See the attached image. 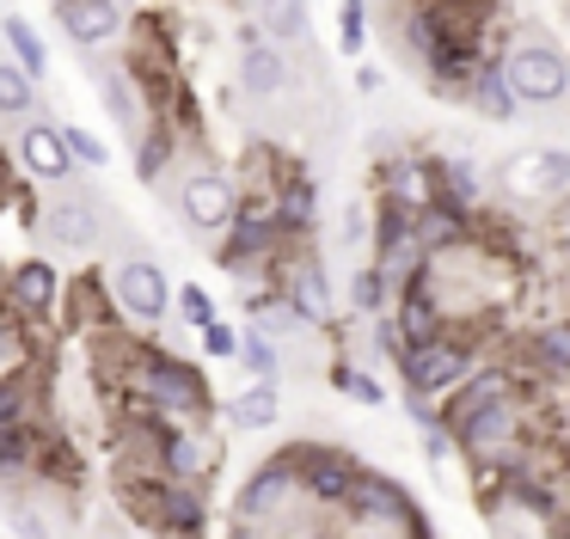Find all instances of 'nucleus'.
Masks as SVG:
<instances>
[{
  "label": "nucleus",
  "instance_id": "1",
  "mask_svg": "<svg viewBox=\"0 0 570 539\" xmlns=\"http://www.w3.org/2000/svg\"><path fill=\"white\" fill-rule=\"evenodd\" d=\"M503 80L521 110H552L570 98V56L540 31H521L503 43Z\"/></svg>",
  "mask_w": 570,
  "mask_h": 539
},
{
  "label": "nucleus",
  "instance_id": "2",
  "mask_svg": "<svg viewBox=\"0 0 570 539\" xmlns=\"http://www.w3.org/2000/svg\"><path fill=\"white\" fill-rule=\"evenodd\" d=\"M129 392H141V399L154 404L160 416H197L209 411V386H203V374L190 362H178V355L154 350V343H129Z\"/></svg>",
  "mask_w": 570,
  "mask_h": 539
},
{
  "label": "nucleus",
  "instance_id": "3",
  "mask_svg": "<svg viewBox=\"0 0 570 539\" xmlns=\"http://www.w3.org/2000/svg\"><path fill=\"white\" fill-rule=\"evenodd\" d=\"M497 190L509 203H564L570 196V147H528L497 166Z\"/></svg>",
  "mask_w": 570,
  "mask_h": 539
},
{
  "label": "nucleus",
  "instance_id": "4",
  "mask_svg": "<svg viewBox=\"0 0 570 539\" xmlns=\"http://www.w3.org/2000/svg\"><path fill=\"white\" fill-rule=\"evenodd\" d=\"M472 355H479V343H460L454 331H442L435 343L411 350L399 367H405V386L417 392V399H448V392L472 374Z\"/></svg>",
  "mask_w": 570,
  "mask_h": 539
},
{
  "label": "nucleus",
  "instance_id": "5",
  "mask_svg": "<svg viewBox=\"0 0 570 539\" xmlns=\"http://www.w3.org/2000/svg\"><path fill=\"white\" fill-rule=\"evenodd\" d=\"M111 301H117V318H136V325H160L166 306H173V282L154 257H124L111 270Z\"/></svg>",
  "mask_w": 570,
  "mask_h": 539
},
{
  "label": "nucleus",
  "instance_id": "6",
  "mask_svg": "<svg viewBox=\"0 0 570 539\" xmlns=\"http://www.w3.org/2000/svg\"><path fill=\"white\" fill-rule=\"evenodd\" d=\"M239 184L222 178V171H190L185 184H178V215L190 220L197 233H222L239 220Z\"/></svg>",
  "mask_w": 570,
  "mask_h": 539
},
{
  "label": "nucleus",
  "instance_id": "7",
  "mask_svg": "<svg viewBox=\"0 0 570 539\" xmlns=\"http://www.w3.org/2000/svg\"><path fill=\"white\" fill-rule=\"evenodd\" d=\"M295 472H301V490H307L313 502H350L362 465L350 460L344 448H320V441H307V448H295Z\"/></svg>",
  "mask_w": 570,
  "mask_h": 539
},
{
  "label": "nucleus",
  "instance_id": "8",
  "mask_svg": "<svg viewBox=\"0 0 570 539\" xmlns=\"http://www.w3.org/2000/svg\"><path fill=\"white\" fill-rule=\"evenodd\" d=\"M454 441L466 448V460H484V465L515 460V441H521V404H515V399H503V404H491V411H479L466 429H454Z\"/></svg>",
  "mask_w": 570,
  "mask_h": 539
},
{
  "label": "nucleus",
  "instance_id": "9",
  "mask_svg": "<svg viewBox=\"0 0 570 539\" xmlns=\"http://www.w3.org/2000/svg\"><path fill=\"white\" fill-rule=\"evenodd\" d=\"M43 233H50V245H68V252H92V245L105 239V208L92 190L80 196H56L50 208H43Z\"/></svg>",
  "mask_w": 570,
  "mask_h": 539
},
{
  "label": "nucleus",
  "instance_id": "10",
  "mask_svg": "<svg viewBox=\"0 0 570 539\" xmlns=\"http://www.w3.org/2000/svg\"><path fill=\"white\" fill-rule=\"evenodd\" d=\"M288 80H295L288 49H276V43H264L258 31H246V49H239V86H246V98L271 105V98L288 92Z\"/></svg>",
  "mask_w": 570,
  "mask_h": 539
},
{
  "label": "nucleus",
  "instance_id": "11",
  "mask_svg": "<svg viewBox=\"0 0 570 539\" xmlns=\"http://www.w3.org/2000/svg\"><path fill=\"white\" fill-rule=\"evenodd\" d=\"M503 399H515V380H509V367H479V374H466L454 392H448V404H442L448 435H454V429H466L479 411H491V404H503Z\"/></svg>",
  "mask_w": 570,
  "mask_h": 539
},
{
  "label": "nucleus",
  "instance_id": "12",
  "mask_svg": "<svg viewBox=\"0 0 570 539\" xmlns=\"http://www.w3.org/2000/svg\"><path fill=\"white\" fill-rule=\"evenodd\" d=\"M13 154H19V166H26L31 178H68V171H75V154H68L62 122H43V117L19 129Z\"/></svg>",
  "mask_w": 570,
  "mask_h": 539
},
{
  "label": "nucleus",
  "instance_id": "13",
  "mask_svg": "<svg viewBox=\"0 0 570 539\" xmlns=\"http://www.w3.org/2000/svg\"><path fill=\"white\" fill-rule=\"evenodd\" d=\"M344 509L356 514V521H368V527H386V521H411V527H417V509H411V497L393 484V478H381V472H362Z\"/></svg>",
  "mask_w": 570,
  "mask_h": 539
},
{
  "label": "nucleus",
  "instance_id": "14",
  "mask_svg": "<svg viewBox=\"0 0 570 539\" xmlns=\"http://www.w3.org/2000/svg\"><path fill=\"white\" fill-rule=\"evenodd\" d=\"M56 24H62L80 49H105L124 31V12H117L111 0H56Z\"/></svg>",
  "mask_w": 570,
  "mask_h": 539
},
{
  "label": "nucleus",
  "instance_id": "15",
  "mask_svg": "<svg viewBox=\"0 0 570 539\" xmlns=\"http://www.w3.org/2000/svg\"><path fill=\"white\" fill-rule=\"evenodd\" d=\"M7 301H13V318H43L62 301V282H56V270L43 257H31V264H19L7 276Z\"/></svg>",
  "mask_w": 570,
  "mask_h": 539
},
{
  "label": "nucleus",
  "instance_id": "16",
  "mask_svg": "<svg viewBox=\"0 0 570 539\" xmlns=\"http://www.w3.org/2000/svg\"><path fill=\"white\" fill-rule=\"evenodd\" d=\"M295 490H301L295 453H283V460H271V465H264V472L246 484V497H239V514H246V521H264V514H276L288 497H295Z\"/></svg>",
  "mask_w": 570,
  "mask_h": 539
},
{
  "label": "nucleus",
  "instance_id": "17",
  "mask_svg": "<svg viewBox=\"0 0 570 539\" xmlns=\"http://www.w3.org/2000/svg\"><path fill=\"white\" fill-rule=\"evenodd\" d=\"M215 448L209 435H197V429H173L160 448V478H178V484H203V472H209Z\"/></svg>",
  "mask_w": 570,
  "mask_h": 539
},
{
  "label": "nucleus",
  "instance_id": "18",
  "mask_svg": "<svg viewBox=\"0 0 570 539\" xmlns=\"http://www.w3.org/2000/svg\"><path fill=\"white\" fill-rule=\"evenodd\" d=\"M283 416V380H252L246 392L227 399V423L234 429H271Z\"/></svg>",
  "mask_w": 570,
  "mask_h": 539
},
{
  "label": "nucleus",
  "instance_id": "19",
  "mask_svg": "<svg viewBox=\"0 0 570 539\" xmlns=\"http://www.w3.org/2000/svg\"><path fill=\"white\" fill-rule=\"evenodd\" d=\"M283 301L295 306V313L307 318V325H325V318H332V276H325V270L307 257V264H301L295 276H288Z\"/></svg>",
  "mask_w": 570,
  "mask_h": 539
},
{
  "label": "nucleus",
  "instance_id": "20",
  "mask_svg": "<svg viewBox=\"0 0 570 539\" xmlns=\"http://www.w3.org/2000/svg\"><path fill=\"white\" fill-rule=\"evenodd\" d=\"M466 105L479 110L484 122H509V117H515V110H521L515 98H509V80H503V56H491V61H484L479 74H472V86H466Z\"/></svg>",
  "mask_w": 570,
  "mask_h": 539
},
{
  "label": "nucleus",
  "instance_id": "21",
  "mask_svg": "<svg viewBox=\"0 0 570 539\" xmlns=\"http://www.w3.org/2000/svg\"><path fill=\"white\" fill-rule=\"evenodd\" d=\"M0 37H7V49H13V68L19 74H31V80L50 74V49H43V37H38V24H31V19L7 12V19H0Z\"/></svg>",
  "mask_w": 570,
  "mask_h": 539
},
{
  "label": "nucleus",
  "instance_id": "22",
  "mask_svg": "<svg viewBox=\"0 0 570 539\" xmlns=\"http://www.w3.org/2000/svg\"><path fill=\"white\" fill-rule=\"evenodd\" d=\"M313 215H320V203H313V178H301V171H295V178L276 190L271 220H276V233H307Z\"/></svg>",
  "mask_w": 570,
  "mask_h": 539
},
{
  "label": "nucleus",
  "instance_id": "23",
  "mask_svg": "<svg viewBox=\"0 0 570 539\" xmlns=\"http://www.w3.org/2000/svg\"><path fill=\"white\" fill-rule=\"evenodd\" d=\"M38 80L19 74L13 61H0V122H38Z\"/></svg>",
  "mask_w": 570,
  "mask_h": 539
},
{
  "label": "nucleus",
  "instance_id": "24",
  "mask_svg": "<svg viewBox=\"0 0 570 539\" xmlns=\"http://www.w3.org/2000/svg\"><path fill=\"white\" fill-rule=\"evenodd\" d=\"M258 37L276 43V49L301 43V37H307V7H301V0H264L258 7Z\"/></svg>",
  "mask_w": 570,
  "mask_h": 539
},
{
  "label": "nucleus",
  "instance_id": "25",
  "mask_svg": "<svg viewBox=\"0 0 570 539\" xmlns=\"http://www.w3.org/2000/svg\"><path fill=\"white\" fill-rule=\"evenodd\" d=\"M111 313H117L111 282L87 276V282H75V288H68V325H105Z\"/></svg>",
  "mask_w": 570,
  "mask_h": 539
},
{
  "label": "nucleus",
  "instance_id": "26",
  "mask_svg": "<svg viewBox=\"0 0 570 539\" xmlns=\"http://www.w3.org/2000/svg\"><path fill=\"white\" fill-rule=\"evenodd\" d=\"M99 92H105V105H111L117 129H141V86L129 80L124 68H105L99 74Z\"/></svg>",
  "mask_w": 570,
  "mask_h": 539
},
{
  "label": "nucleus",
  "instance_id": "27",
  "mask_svg": "<svg viewBox=\"0 0 570 539\" xmlns=\"http://www.w3.org/2000/svg\"><path fill=\"white\" fill-rule=\"evenodd\" d=\"M386 301H393V282L381 276V270H356V282H350V313L356 318H386Z\"/></svg>",
  "mask_w": 570,
  "mask_h": 539
},
{
  "label": "nucleus",
  "instance_id": "28",
  "mask_svg": "<svg viewBox=\"0 0 570 539\" xmlns=\"http://www.w3.org/2000/svg\"><path fill=\"white\" fill-rule=\"evenodd\" d=\"M38 429H0V478H13V472H31L38 465Z\"/></svg>",
  "mask_w": 570,
  "mask_h": 539
},
{
  "label": "nucleus",
  "instance_id": "29",
  "mask_svg": "<svg viewBox=\"0 0 570 539\" xmlns=\"http://www.w3.org/2000/svg\"><path fill=\"white\" fill-rule=\"evenodd\" d=\"M31 367H19V374H7L0 380V429H26V416H31Z\"/></svg>",
  "mask_w": 570,
  "mask_h": 539
},
{
  "label": "nucleus",
  "instance_id": "30",
  "mask_svg": "<svg viewBox=\"0 0 570 539\" xmlns=\"http://www.w3.org/2000/svg\"><path fill=\"white\" fill-rule=\"evenodd\" d=\"M178 135H173V122H154V129H141V154H136V171L141 178H160L166 171V159L178 154Z\"/></svg>",
  "mask_w": 570,
  "mask_h": 539
},
{
  "label": "nucleus",
  "instance_id": "31",
  "mask_svg": "<svg viewBox=\"0 0 570 539\" xmlns=\"http://www.w3.org/2000/svg\"><path fill=\"white\" fill-rule=\"evenodd\" d=\"M533 355H540L552 374H570V318H552V325L533 331Z\"/></svg>",
  "mask_w": 570,
  "mask_h": 539
},
{
  "label": "nucleus",
  "instance_id": "32",
  "mask_svg": "<svg viewBox=\"0 0 570 539\" xmlns=\"http://www.w3.org/2000/svg\"><path fill=\"white\" fill-rule=\"evenodd\" d=\"M332 386L344 392V399H356V404H374V411L386 404L381 374H362V367H350V362H337V367H332Z\"/></svg>",
  "mask_w": 570,
  "mask_h": 539
},
{
  "label": "nucleus",
  "instance_id": "33",
  "mask_svg": "<svg viewBox=\"0 0 570 539\" xmlns=\"http://www.w3.org/2000/svg\"><path fill=\"white\" fill-rule=\"evenodd\" d=\"M62 135H68V154H75L80 166H92V171H105V166H111V147H105L92 129H80V122H62Z\"/></svg>",
  "mask_w": 570,
  "mask_h": 539
},
{
  "label": "nucleus",
  "instance_id": "34",
  "mask_svg": "<svg viewBox=\"0 0 570 539\" xmlns=\"http://www.w3.org/2000/svg\"><path fill=\"white\" fill-rule=\"evenodd\" d=\"M239 362H246L258 380H283V355H276L271 337H258V331H246V350H239Z\"/></svg>",
  "mask_w": 570,
  "mask_h": 539
},
{
  "label": "nucleus",
  "instance_id": "35",
  "mask_svg": "<svg viewBox=\"0 0 570 539\" xmlns=\"http://www.w3.org/2000/svg\"><path fill=\"white\" fill-rule=\"evenodd\" d=\"M337 37H344V56H362V49H368V12H362V0H350V7L337 12Z\"/></svg>",
  "mask_w": 570,
  "mask_h": 539
},
{
  "label": "nucleus",
  "instance_id": "36",
  "mask_svg": "<svg viewBox=\"0 0 570 539\" xmlns=\"http://www.w3.org/2000/svg\"><path fill=\"white\" fill-rule=\"evenodd\" d=\"M178 313H185V325H197V331L215 325V306H209V294H203L197 282H185V288H178Z\"/></svg>",
  "mask_w": 570,
  "mask_h": 539
},
{
  "label": "nucleus",
  "instance_id": "37",
  "mask_svg": "<svg viewBox=\"0 0 570 539\" xmlns=\"http://www.w3.org/2000/svg\"><path fill=\"white\" fill-rule=\"evenodd\" d=\"M203 350H209V355H215V362H234V355H239V350H246V337H239V331H234V325H222V318H215V325H209V331H203Z\"/></svg>",
  "mask_w": 570,
  "mask_h": 539
},
{
  "label": "nucleus",
  "instance_id": "38",
  "mask_svg": "<svg viewBox=\"0 0 570 539\" xmlns=\"http://www.w3.org/2000/svg\"><path fill=\"white\" fill-rule=\"evenodd\" d=\"M26 355V337H19V318L13 313H0V380H7V367Z\"/></svg>",
  "mask_w": 570,
  "mask_h": 539
},
{
  "label": "nucleus",
  "instance_id": "39",
  "mask_svg": "<svg viewBox=\"0 0 570 539\" xmlns=\"http://www.w3.org/2000/svg\"><path fill=\"white\" fill-rule=\"evenodd\" d=\"M7 521H13L19 539H50V521L38 509H26V502H7Z\"/></svg>",
  "mask_w": 570,
  "mask_h": 539
},
{
  "label": "nucleus",
  "instance_id": "40",
  "mask_svg": "<svg viewBox=\"0 0 570 539\" xmlns=\"http://www.w3.org/2000/svg\"><path fill=\"white\" fill-rule=\"evenodd\" d=\"M448 441H454V435H448V423L435 416V423L423 429V453H430V465H448Z\"/></svg>",
  "mask_w": 570,
  "mask_h": 539
},
{
  "label": "nucleus",
  "instance_id": "41",
  "mask_svg": "<svg viewBox=\"0 0 570 539\" xmlns=\"http://www.w3.org/2000/svg\"><path fill=\"white\" fill-rule=\"evenodd\" d=\"M356 92H381V68H368V61H362V68H356Z\"/></svg>",
  "mask_w": 570,
  "mask_h": 539
},
{
  "label": "nucleus",
  "instance_id": "42",
  "mask_svg": "<svg viewBox=\"0 0 570 539\" xmlns=\"http://www.w3.org/2000/svg\"><path fill=\"white\" fill-rule=\"evenodd\" d=\"M503 539H528V533H503Z\"/></svg>",
  "mask_w": 570,
  "mask_h": 539
}]
</instances>
